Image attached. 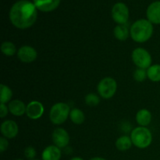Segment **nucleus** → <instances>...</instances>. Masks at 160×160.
Segmentation results:
<instances>
[{
  "label": "nucleus",
  "instance_id": "obj_18",
  "mask_svg": "<svg viewBox=\"0 0 160 160\" xmlns=\"http://www.w3.org/2000/svg\"><path fill=\"white\" fill-rule=\"evenodd\" d=\"M132 144L131 138L128 137V136H122L117 140L116 146H117V149L120 151H127L131 148Z\"/></svg>",
  "mask_w": 160,
  "mask_h": 160
},
{
  "label": "nucleus",
  "instance_id": "obj_1",
  "mask_svg": "<svg viewBox=\"0 0 160 160\" xmlns=\"http://www.w3.org/2000/svg\"><path fill=\"white\" fill-rule=\"evenodd\" d=\"M37 8L28 0H20L14 3L9 11V20L19 29H27L37 20Z\"/></svg>",
  "mask_w": 160,
  "mask_h": 160
},
{
  "label": "nucleus",
  "instance_id": "obj_22",
  "mask_svg": "<svg viewBox=\"0 0 160 160\" xmlns=\"http://www.w3.org/2000/svg\"><path fill=\"white\" fill-rule=\"evenodd\" d=\"M1 50L4 55L7 56H12L16 52V46L10 42H5L2 44Z\"/></svg>",
  "mask_w": 160,
  "mask_h": 160
},
{
  "label": "nucleus",
  "instance_id": "obj_3",
  "mask_svg": "<svg viewBox=\"0 0 160 160\" xmlns=\"http://www.w3.org/2000/svg\"><path fill=\"white\" fill-rule=\"evenodd\" d=\"M132 143L139 148H148L152 142V134L145 127H138L134 129L131 136Z\"/></svg>",
  "mask_w": 160,
  "mask_h": 160
},
{
  "label": "nucleus",
  "instance_id": "obj_11",
  "mask_svg": "<svg viewBox=\"0 0 160 160\" xmlns=\"http://www.w3.org/2000/svg\"><path fill=\"white\" fill-rule=\"evenodd\" d=\"M18 126L12 120H6L1 125V133L6 138H13L18 134Z\"/></svg>",
  "mask_w": 160,
  "mask_h": 160
},
{
  "label": "nucleus",
  "instance_id": "obj_5",
  "mask_svg": "<svg viewBox=\"0 0 160 160\" xmlns=\"http://www.w3.org/2000/svg\"><path fill=\"white\" fill-rule=\"evenodd\" d=\"M117 84L112 78H105L98 83V92L103 98L109 99L115 95Z\"/></svg>",
  "mask_w": 160,
  "mask_h": 160
},
{
  "label": "nucleus",
  "instance_id": "obj_2",
  "mask_svg": "<svg viewBox=\"0 0 160 160\" xmlns=\"http://www.w3.org/2000/svg\"><path fill=\"white\" fill-rule=\"evenodd\" d=\"M130 33L134 42L142 43L147 42L152 37L153 34V26L148 20L141 19L131 25Z\"/></svg>",
  "mask_w": 160,
  "mask_h": 160
},
{
  "label": "nucleus",
  "instance_id": "obj_21",
  "mask_svg": "<svg viewBox=\"0 0 160 160\" xmlns=\"http://www.w3.org/2000/svg\"><path fill=\"white\" fill-rule=\"evenodd\" d=\"M0 88H1V98H0V101H1V103L5 104V103L8 102L11 99L12 96V92L8 86L2 84L0 86Z\"/></svg>",
  "mask_w": 160,
  "mask_h": 160
},
{
  "label": "nucleus",
  "instance_id": "obj_31",
  "mask_svg": "<svg viewBox=\"0 0 160 160\" xmlns=\"http://www.w3.org/2000/svg\"><path fill=\"white\" fill-rule=\"evenodd\" d=\"M32 160H40V159H32Z\"/></svg>",
  "mask_w": 160,
  "mask_h": 160
},
{
  "label": "nucleus",
  "instance_id": "obj_13",
  "mask_svg": "<svg viewBox=\"0 0 160 160\" xmlns=\"http://www.w3.org/2000/svg\"><path fill=\"white\" fill-rule=\"evenodd\" d=\"M35 7L42 12H52L59 6L60 0H33Z\"/></svg>",
  "mask_w": 160,
  "mask_h": 160
},
{
  "label": "nucleus",
  "instance_id": "obj_16",
  "mask_svg": "<svg viewBox=\"0 0 160 160\" xmlns=\"http://www.w3.org/2000/svg\"><path fill=\"white\" fill-rule=\"evenodd\" d=\"M136 120L141 127H146L151 123L152 114L148 109H141L136 115Z\"/></svg>",
  "mask_w": 160,
  "mask_h": 160
},
{
  "label": "nucleus",
  "instance_id": "obj_19",
  "mask_svg": "<svg viewBox=\"0 0 160 160\" xmlns=\"http://www.w3.org/2000/svg\"><path fill=\"white\" fill-rule=\"evenodd\" d=\"M147 76L150 81L153 82L160 81V64H155L151 66L147 70Z\"/></svg>",
  "mask_w": 160,
  "mask_h": 160
},
{
  "label": "nucleus",
  "instance_id": "obj_10",
  "mask_svg": "<svg viewBox=\"0 0 160 160\" xmlns=\"http://www.w3.org/2000/svg\"><path fill=\"white\" fill-rule=\"evenodd\" d=\"M44 110V106L42 103L38 101H33L27 106L26 113L31 120H38L43 115Z\"/></svg>",
  "mask_w": 160,
  "mask_h": 160
},
{
  "label": "nucleus",
  "instance_id": "obj_15",
  "mask_svg": "<svg viewBox=\"0 0 160 160\" xmlns=\"http://www.w3.org/2000/svg\"><path fill=\"white\" fill-rule=\"evenodd\" d=\"M9 108V111L14 116H22L26 112L27 106H25L24 103L22 101L18 99L12 100V102H10L8 106Z\"/></svg>",
  "mask_w": 160,
  "mask_h": 160
},
{
  "label": "nucleus",
  "instance_id": "obj_4",
  "mask_svg": "<svg viewBox=\"0 0 160 160\" xmlns=\"http://www.w3.org/2000/svg\"><path fill=\"white\" fill-rule=\"evenodd\" d=\"M70 113V109L68 105L63 102H58L53 105L51 108L49 113L50 120L54 124H62L67 120Z\"/></svg>",
  "mask_w": 160,
  "mask_h": 160
},
{
  "label": "nucleus",
  "instance_id": "obj_20",
  "mask_svg": "<svg viewBox=\"0 0 160 160\" xmlns=\"http://www.w3.org/2000/svg\"><path fill=\"white\" fill-rule=\"evenodd\" d=\"M70 118L73 123L75 124H81L84 121V114L81 109H73L70 111Z\"/></svg>",
  "mask_w": 160,
  "mask_h": 160
},
{
  "label": "nucleus",
  "instance_id": "obj_12",
  "mask_svg": "<svg viewBox=\"0 0 160 160\" xmlns=\"http://www.w3.org/2000/svg\"><path fill=\"white\" fill-rule=\"evenodd\" d=\"M147 18L152 23L160 24V1L151 3L147 9Z\"/></svg>",
  "mask_w": 160,
  "mask_h": 160
},
{
  "label": "nucleus",
  "instance_id": "obj_24",
  "mask_svg": "<svg viewBox=\"0 0 160 160\" xmlns=\"http://www.w3.org/2000/svg\"><path fill=\"white\" fill-rule=\"evenodd\" d=\"M147 77V71H145V69L138 68L134 73V78L138 82H142L146 79Z\"/></svg>",
  "mask_w": 160,
  "mask_h": 160
},
{
  "label": "nucleus",
  "instance_id": "obj_27",
  "mask_svg": "<svg viewBox=\"0 0 160 160\" xmlns=\"http://www.w3.org/2000/svg\"><path fill=\"white\" fill-rule=\"evenodd\" d=\"M8 110H9V108H7V106L5 104L1 103V105H0V117H1V118H4L7 115Z\"/></svg>",
  "mask_w": 160,
  "mask_h": 160
},
{
  "label": "nucleus",
  "instance_id": "obj_7",
  "mask_svg": "<svg viewBox=\"0 0 160 160\" xmlns=\"http://www.w3.org/2000/svg\"><path fill=\"white\" fill-rule=\"evenodd\" d=\"M112 17L118 24H125L129 19V9L123 2H117L112 6Z\"/></svg>",
  "mask_w": 160,
  "mask_h": 160
},
{
  "label": "nucleus",
  "instance_id": "obj_8",
  "mask_svg": "<svg viewBox=\"0 0 160 160\" xmlns=\"http://www.w3.org/2000/svg\"><path fill=\"white\" fill-rule=\"evenodd\" d=\"M52 141L58 148H65L70 142V136L63 128H56L52 133Z\"/></svg>",
  "mask_w": 160,
  "mask_h": 160
},
{
  "label": "nucleus",
  "instance_id": "obj_26",
  "mask_svg": "<svg viewBox=\"0 0 160 160\" xmlns=\"http://www.w3.org/2000/svg\"><path fill=\"white\" fill-rule=\"evenodd\" d=\"M8 146H9V142L6 140V138H0V152H4L7 149Z\"/></svg>",
  "mask_w": 160,
  "mask_h": 160
},
{
  "label": "nucleus",
  "instance_id": "obj_30",
  "mask_svg": "<svg viewBox=\"0 0 160 160\" xmlns=\"http://www.w3.org/2000/svg\"><path fill=\"white\" fill-rule=\"evenodd\" d=\"M16 160H23V159H16Z\"/></svg>",
  "mask_w": 160,
  "mask_h": 160
},
{
  "label": "nucleus",
  "instance_id": "obj_28",
  "mask_svg": "<svg viewBox=\"0 0 160 160\" xmlns=\"http://www.w3.org/2000/svg\"><path fill=\"white\" fill-rule=\"evenodd\" d=\"M90 160H106V159H105L104 158H102V157H94V158H92Z\"/></svg>",
  "mask_w": 160,
  "mask_h": 160
},
{
  "label": "nucleus",
  "instance_id": "obj_29",
  "mask_svg": "<svg viewBox=\"0 0 160 160\" xmlns=\"http://www.w3.org/2000/svg\"><path fill=\"white\" fill-rule=\"evenodd\" d=\"M70 160H84V159L81 157H73V158H72Z\"/></svg>",
  "mask_w": 160,
  "mask_h": 160
},
{
  "label": "nucleus",
  "instance_id": "obj_9",
  "mask_svg": "<svg viewBox=\"0 0 160 160\" xmlns=\"http://www.w3.org/2000/svg\"><path fill=\"white\" fill-rule=\"evenodd\" d=\"M17 56L21 62L29 63V62H34L37 59L38 53L34 48L25 45L19 49Z\"/></svg>",
  "mask_w": 160,
  "mask_h": 160
},
{
  "label": "nucleus",
  "instance_id": "obj_25",
  "mask_svg": "<svg viewBox=\"0 0 160 160\" xmlns=\"http://www.w3.org/2000/svg\"><path fill=\"white\" fill-rule=\"evenodd\" d=\"M24 155L28 159L32 160L34 159V157L36 156V151L33 147L29 146L28 148H25L24 151Z\"/></svg>",
  "mask_w": 160,
  "mask_h": 160
},
{
  "label": "nucleus",
  "instance_id": "obj_17",
  "mask_svg": "<svg viewBox=\"0 0 160 160\" xmlns=\"http://www.w3.org/2000/svg\"><path fill=\"white\" fill-rule=\"evenodd\" d=\"M114 35L120 41H125L129 37V30L124 24H119L114 28Z\"/></svg>",
  "mask_w": 160,
  "mask_h": 160
},
{
  "label": "nucleus",
  "instance_id": "obj_14",
  "mask_svg": "<svg viewBox=\"0 0 160 160\" xmlns=\"http://www.w3.org/2000/svg\"><path fill=\"white\" fill-rule=\"evenodd\" d=\"M61 156L62 153L59 148L56 145H49L42 152V160H59Z\"/></svg>",
  "mask_w": 160,
  "mask_h": 160
},
{
  "label": "nucleus",
  "instance_id": "obj_23",
  "mask_svg": "<svg viewBox=\"0 0 160 160\" xmlns=\"http://www.w3.org/2000/svg\"><path fill=\"white\" fill-rule=\"evenodd\" d=\"M99 102V98L95 94L90 93L85 96V103L89 106H96Z\"/></svg>",
  "mask_w": 160,
  "mask_h": 160
},
{
  "label": "nucleus",
  "instance_id": "obj_6",
  "mask_svg": "<svg viewBox=\"0 0 160 160\" xmlns=\"http://www.w3.org/2000/svg\"><path fill=\"white\" fill-rule=\"evenodd\" d=\"M132 60L138 67L145 70L151 67L152 56L145 48H137L132 52Z\"/></svg>",
  "mask_w": 160,
  "mask_h": 160
}]
</instances>
